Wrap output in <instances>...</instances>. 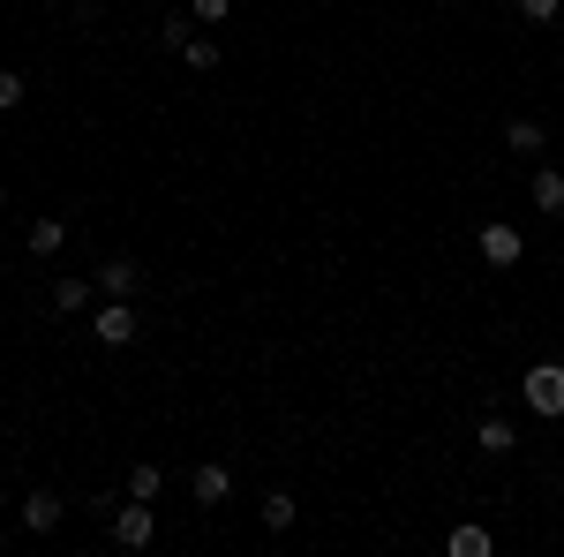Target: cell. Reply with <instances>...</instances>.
Listing matches in <instances>:
<instances>
[{
	"mask_svg": "<svg viewBox=\"0 0 564 557\" xmlns=\"http://www.w3.org/2000/svg\"><path fill=\"white\" fill-rule=\"evenodd\" d=\"M520 399L534 407V415L557 422V415H564V362H534V369L520 377Z\"/></svg>",
	"mask_w": 564,
	"mask_h": 557,
	"instance_id": "6da1fadb",
	"label": "cell"
},
{
	"mask_svg": "<svg viewBox=\"0 0 564 557\" xmlns=\"http://www.w3.org/2000/svg\"><path fill=\"white\" fill-rule=\"evenodd\" d=\"M151 535H159V513H151V497H129V505H113V543H121V550H151Z\"/></svg>",
	"mask_w": 564,
	"mask_h": 557,
	"instance_id": "7a4b0ae2",
	"label": "cell"
},
{
	"mask_svg": "<svg viewBox=\"0 0 564 557\" xmlns=\"http://www.w3.org/2000/svg\"><path fill=\"white\" fill-rule=\"evenodd\" d=\"M520 257H527L520 226H512V218H489V226H481V264H505V271H512Z\"/></svg>",
	"mask_w": 564,
	"mask_h": 557,
	"instance_id": "3957f363",
	"label": "cell"
},
{
	"mask_svg": "<svg viewBox=\"0 0 564 557\" xmlns=\"http://www.w3.org/2000/svg\"><path fill=\"white\" fill-rule=\"evenodd\" d=\"M90 332H98L106 346H129L135 332H143V324H135V309H129V301H106V309L90 317Z\"/></svg>",
	"mask_w": 564,
	"mask_h": 557,
	"instance_id": "277c9868",
	"label": "cell"
},
{
	"mask_svg": "<svg viewBox=\"0 0 564 557\" xmlns=\"http://www.w3.org/2000/svg\"><path fill=\"white\" fill-rule=\"evenodd\" d=\"M135 287H143V271H135L129 257H106V264H98V294H106V301H135Z\"/></svg>",
	"mask_w": 564,
	"mask_h": 557,
	"instance_id": "5b68a950",
	"label": "cell"
},
{
	"mask_svg": "<svg viewBox=\"0 0 564 557\" xmlns=\"http://www.w3.org/2000/svg\"><path fill=\"white\" fill-rule=\"evenodd\" d=\"M188 490H196V505H226L234 497V474L218 468V460H204V468L188 474Z\"/></svg>",
	"mask_w": 564,
	"mask_h": 557,
	"instance_id": "8992f818",
	"label": "cell"
},
{
	"mask_svg": "<svg viewBox=\"0 0 564 557\" xmlns=\"http://www.w3.org/2000/svg\"><path fill=\"white\" fill-rule=\"evenodd\" d=\"M23 527H31V535H53V527H61V497H53V490H31V497H23Z\"/></svg>",
	"mask_w": 564,
	"mask_h": 557,
	"instance_id": "52a82bcc",
	"label": "cell"
},
{
	"mask_svg": "<svg viewBox=\"0 0 564 557\" xmlns=\"http://www.w3.org/2000/svg\"><path fill=\"white\" fill-rule=\"evenodd\" d=\"M444 550H452V557H489L497 543H489V527H452V535H444Z\"/></svg>",
	"mask_w": 564,
	"mask_h": 557,
	"instance_id": "ba28073f",
	"label": "cell"
},
{
	"mask_svg": "<svg viewBox=\"0 0 564 557\" xmlns=\"http://www.w3.org/2000/svg\"><path fill=\"white\" fill-rule=\"evenodd\" d=\"M61 242H68L61 218H31V257H61Z\"/></svg>",
	"mask_w": 564,
	"mask_h": 557,
	"instance_id": "9c48e42d",
	"label": "cell"
},
{
	"mask_svg": "<svg viewBox=\"0 0 564 557\" xmlns=\"http://www.w3.org/2000/svg\"><path fill=\"white\" fill-rule=\"evenodd\" d=\"M534 212H564V173L557 167L534 173Z\"/></svg>",
	"mask_w": 564,
	"mask_h": 557,
	"instance_id": "30bf717a",
	"label": "cell"
},
{
	"mask_svg": "<svg viewBox=\"0 0 564 557\" xmlns=\"http://www.w3.org/2000/svg\"><path fill=\"white\" fill-rule=\"evenodd\" d=\"M481 452H497V460H505V452H512V444H520V437H512V422H505V415H489V422H481V437H475Z\"/></svg>",
	"mask_w": 564,
	"mask_h": 557,
	"instance_id": "8fae6325",
	"label": "cell"
},
{
	"mask_svg": "<svg viewBox=\"0 0 564 557\" xmlns=\"http://www.w3.org/2000/svg\"><path fill=\"white\" fill-rule=\"evenodd\" d=\"M505 151L534 159V151H542V121H512V129H505Z\"/></svg>",
	"mask_w": 564,
	"mask_h": 557,
	"instance_id": "7c38bea8",
	"label": "cell"
},
{
	"mask_svg": "<svg viewBox=\"0 0 564 557\" xmlns=\"http://www.w3.org/2000/svg\"><path fill=\"white\" fill-rule=\"evenodd\" d=\"M84 301H90V279H61V287H53V309H61V317H76Z\"/></svg>",
	"mask_w": 564,
	"mask_h": 557,
	"instance_id": "4fadbf2b",
	"label": "cell"
},
{
	"mask_svg": "<svg viewBox=\"0 0 564 557\" xmlns=\"http://www.w3.org/2000/svg\"><path fill=\"white\" fill-rule=\"evenodd\" d=\"M181 61H188L196 76H212V68H218V45L212 39H188V45H181Z\"/></svg>",
	"mask_w": 564,
	"mask_h": 557,
	"instance_id": "5bb4252c",
	"label": "cell"
},
{
	"mask_svg": "<svg viewBox=\"0 0 564 557\" xmlns=\"http://www.w3.org/2000/svg\"><path fill=\"white\" fill-rule=\"evenodd\" d=\"M166 490V474L151 468V460H135V474H129V497H159Z\"/></svg>",
	"mask_w": 564,
	"mask_h": 557,
	"instance_id": "9a60e30c",
	"label": "cell"
},
{
	"mask_svg": "<svg viewBox=\"0 0 564 557\" xmlns=\"http://www.w3.org/2000/svg\"><path fill=\"white\" fill-rule=\"evenodd\" d=\"M263 527H294V497H286V490L263 497Z\"/></svg>",
	"mask_w": 564,
	"mask_h": 557,
	"instance_id": "2e32d148",
	"label": "cell"
},
{
	"mask_svg": "<svg viewBox=\"0 0 564 557\" xmlns=\"http://www.w3.org/2000/svg\"><path fill=\"white\" fill-rule=\"evenodd\" d=\"M15 106H23V76H15V68H0V114H15Z\"/></svg>",
	"mask_w": 564,
	"mask_h": 557,
	"instance_id": "e0dca14e",
	"label": "cell"
},
{
	"mask_svg": "<svg viewBox=\"0 0 564 557\" xmlns=\"http://www.w3.org/2000/svg\"><path fill=\"white\" fill-rule=\"evenodd\" d=\"M188 15H196V23H226V15H234V0H188Z\"/></svg>",
	"mask_w": 564,
	"mask_h": 557,
	"instance_id": "ac0fdd59",
	"label": "cell"
},
{
	"mask_svg": "<svg viewBox=\"0 0 564 557\" xmlns=\"http://www.w3.org/2000/svg\"><path fill=\"white\" fill-rule=\"evenodd\" d=\"M557 8H564V0H520L527 23H557Z\"/></svg>",
	"mask_w": 564,
	"mask_h": 557,
	"instance_id": "d6986e66",
	"label": "cell"
},
{
	"mask_svg": "<svg viewBox=\"0 0 564 557\" xmlns=\"http://www.w3.org/2000/svg\"><path fill=\"white\" fill-rule=\"evenodd\" d=\"M0 204H8V189H0Z\"/></svg>",
	"mask_w": 564,
	"mask_h": 557,
	"instance_id": "ffe728a7",
	"label": "cell"
}]
</instances>
